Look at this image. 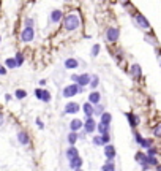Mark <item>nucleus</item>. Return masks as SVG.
I'll return each mask as SVG.
<instances>
[{"label": "nucleus", "instance_id": "nucleus-1", "mask_svg": "<svg viewBox=\"0 0 161 171\" xmlns=\"http://www.w3.org/2000/svg\"><path fill=\"white\" fill-rule=\"evenodd\" d=\"M79 24H81V19L76 14H68L63 19V27L66 28V30H70V32L76 30V28L79 27Z\"/></svg>", "mask_w": 161, "mask_h": 171}, {"label": "nucleus", "instance_id": "nucleus-2", "mask_svg": "<svg viewBox=\"0 0 161 171\" xmlns=\"http://www.w3.org/2000/svg\"><path fill=\"white\" fill-rule=\"evenodd\" d=\"M79 92H81V87H79V86L70 84V86H66V87L63 89V97H65V98H71V97H74V95H78Z\"/></svg>", "mask_w": 161, "mask_h": 171}, {"label": "nucleus", "instance_id": "nucleus-3", "mask_svg": "<svg viewBox=\"0 0 161 171\" xmlns=\"http://www.w3.org/2000/svg\"><path fill=\"white\" fill-rule=\"evenodd\" d=\"M33 36H35V33H33V28H28V27H25L24 30H22V33H21V40H22L24 43H28V41H32V40H33Z\"/></svg>", "mask_w": 161, "mask_h": 171}, {"label": "nucleus", "instance_id": "nucleus-4", "mask_svg": "<svg viewBox=\"0 0 161 171\" xmlns=\"http://www.w3.org/2000/svg\"><path fill=\"white\" fill-rule=\"evenodd\" d=\"M106 38H108V41H111V43H115V41L119 40V28H115V27H111V28H108Z\"/></svg>", "mask_w": 161, "mask_h": 171}, {"label": "nucleus", "instance_id": "nucleus-5", "mask_svg": "<svg viewBox=\"0 0 161 171\" xmlns=\"http://www.w3.org/2000/svg\"><path fill=\"white\" fill-rule=\"evenodd\" d=\"M90 79H92V76H90L89 73L79 74V78H78V82H76V86H79V87H85V86H89V84H90Z\"/></svg>", "mask_w": 161, "mask_h": 171}, {"label": "nucleus", "instance_id": "nucleus-6", "mask_svg": "<svg viewBox=\"0 0 161 171\" xmlns=\"http://www.w3.org/2000/svg\"><path fill=\"white\" fill-rule=\"evenodd\" d=\"M95 128H97V124H95V120H93V117H87V120H85V124H84V130H85V133H93L95 131Z\"/></svg>", "mask_w": 161, "mask_h": 171}, {"label": "nucleus", "instance_id": "nucleus-7", "mask_svg": "<svg viewBox=\"0 0 161 171\" xmlns=\"http://www.w3.org/2000/svg\"><path fill=\"white\" fill-rule=\"evenodd\" d=\"M104 155H106L108 162H112L114 157H115V149H114V146H111V144L104 146Z\"/></svg>", "mask_w": 161, "mask_h": 171}, {"label": "nucleus", "instance_id": "nucleus-8", "mask_svg": "<svg viewBox=\"0 0 161 171\" xmlns=\"http://www.w3.org/2000/svg\"><path fill=\"white\" fill-rule=\"evenodd\" d=\"M79 108H81V106H79L76 101H70V103L65 106V112H66V114H76V112L79 111Z\"/></svg>", "mask_w": 161, "mask_h": 171}, {"label": "nucleus", "instance_id": "nucleus-9", "mask_svg": "<svg viewBox=\"0 0 161 171\" xmlns=\"http://www.w3.org/2000/svg\"><path fill=\"white\" fill-rule=\"evenodd\" d=\"M100 98H101V95H100V92H92L90 95H89V103L92 104H100Z\"/></svg>", "mask_w": 161, "mask_h": 171}, {"label": "nucleus", "instance_id": "nucleus-10", "mask_svg": "<svg viewBox=\"0 0 161 171\" xmlns=\"http://www.w3.org/2000/svg\"><path fill=\"white\" fill-rule=\"evenodd\" d=\"M82 163H84V160H82L81 157H74L73 160H70V168H73V169H79V168L82 166Z\"/></svg>", "mask_w": 161, "mask_h": 171}, {"label": "nucleus", "instance_id": "nucleus-11", "mask_svg": "<svg viewBox=\"0 0 161 171\" xmlns=\"http://www.w3.org/2000/svg\"><path fill=\"white\" fill-rule=\"evenodd\" d=\"M78 66H79V62L76 60V59H66L65 60V68L74 70V68H78Z\"/></svg>", "mask_w": 161, "mask_h": 171}, {"label": "nucleus", "instance_id": "nucleus-12", "mask_svg": "<svg viewBox=\"0 0 161 171\" xmlns=\"http://www.w3.org/2000/svg\"><path fill=\"white\" fill-rule=\"evenodd\" d=\"M136 160L139 162L142 166H144V169L148 168V165H147V155H145V154H142V152H137V154H136Z\"/></svg>", "mask_w": 161, "mask_h": 171}, {"label": "nucleus", "instance_id": "nucleus-13", "mask_svg": "<svg viewBox=\"0 0 161 171\" xmlns=\"http://www.w3.org/2000/svg\"><path fill=\"white\" fill-rule=\"evenodd\" d=\"M82 111L85 114V117H92L93 116V106L87 101V103H84V106H82Z\"/></svg>", "mask_w": 161, "mask_h": 171}, {"label": "nucleus", "instance_id": "nucleus-14", "mask_svg": "<svg viewBox=\"0 0 161 171\" xmlns=\"http://www.w3.org/2000/svg\"><path fill=\"white\" fill-rule=\"evenodd\" d=\"M136 22L141 25V27H144V28H148L150 27V24H148V21L142 16V14H136Z\"/></svg>", "mask_w": 161, "mask_h": 171}, {"label": "nucleus", "instance_id": "nucleus-15", "mask_svg": "<svg viewBox=\"0 0 161 171\" xmlns=\"http://www.w3.org/2000/svg\"><path fill=\"white\" fill-rule=\"evenodd\" d=\"M82 125H84V124H82V120H79V119H74V120L70 122V128H71V131H74V133L78 131Z\"/></svg>", "mask_w": 161, "mask_h": 171}, {"label": "nucleus", "instance_id": "nucleus-16", "mask_svg": "<svg viewBox=\"0 0 161 171\" xmlns=\"http://www.w3.org/2000/svg\"><path fill=\"white\" fill-rule=\"evenodd\" d=\"M66 157H68V160H73L74 157H79V152H78V149H76L74 146L68 147V150H66Z\"/></svg>", "mask_w": 161, "mask_h": 171}, {"label": "nucleus", "instance_id": "nucleus-17", "mask_svg": "<svg viewBox=\"0 0 161 171\" xmlns=\"http://www.w3.org/2000/svg\"><path fill=\"white\" fill-rule=\"evenodd\" d=\"M51 21H52V22L62 21V10H54V11L51 13Z\"/></svg>", "mask_w": 161, "mask_h": 171}, {"label": "nucleus", "instance_id": "nucleus-18", "mask_svg": "<svg viewBox=\"0 0 161 171\" xmlns=\"http://www.w3.org/2000/svg\"><path fill=\"white\" fill-rule=\"evenodd\" d=\"M111 120H112V116H111L109 112H103V114H101V120H100V124H103V125H108V127H109Z\"/></svg>", "mask_w": 161, "mask_h": 171}, {"label": "nucleus", "instance_id": "nucleus-19", "mask_svg": "<svg viewBox=\"0 0 161 171\" xmlns=\"http://www.w3.org/2000/svg\"><path fill=\"white\" fill-rule=\"evenodd\" d=\"M126 117H128V120H130V125H131V127H136L137 124H139V117L134 116V114L128 112V114H126Z\"/></svg>", "mask_w": 161, "mask_h": 171}, {"label": "nucleus", "instance_id": "nucleus-20", "mask_svg": "<svg viewBox=\"0 0 161 171\" xmlns=\"http://www.w3.org/2000/svg\"><path fill=\"white\" fill-rule=\"evenodd\" d=\"M17 139H19L21 144H28V136H27V133H24V131L17 133Z\"/></svg>", "mask_w": 161, "mask_h": 171}, {"label": "nucleus", "instance_id": "nucleus-21", "mask_svg": "<svg viewBox=\"0 0 161 171\" xmlns=\"http://www.w3.org/2000/svg\"><path fill=\"white\" fill-rule=\"evenodd\" d=\"M97 130L100 135H109V127L108 125H103V124H98L97 125Z\"/></svg>", "mask_w": 161, "mask_h": 171}, {"label": "nucleus", "instance_id": "nucleus-22", "mask_svg": "<svg viewBox=\"0 0 161 171\" xmlns=\"http://www.w3.org/2000/svg\"><path fill=\"white\" fill-rule=\"evenodd\" d=\"M131 74L134 76V78H139V76H141V66L137 63H134L131 66Z\"/></svg>", "mask_w": 161, "mask_h": 171}, {"label": "nucleus", "instance_id": "nucleus-23", "mask_svg": "<svg viewBox=\"0 0 161 171\" xmlns=\"http://www.w3.org/2000/svg\"><path fill=\"white\" fill-rule=\"evenodd\" d=\"M78 138H79V135H78V133L71 131L70 135H68V142H70L71 146H74V144H76V141H78Z\"/></svg>", "mask_w": 161, "mask_h": 171}, {"label": "nucleus", "instance_id": "nucleus-24", "mask_svg": "<svg viewBox=\"0 0 161 171\" xmlns=\"http://www.w3.org/2000/svg\"><path fill=\"white\" fill-rule=\"evenodd\" d=\"M101 171H115V166H114V163H112V162H106V163L103 165Z\"/></svg>", "mask_w": 161, "mask_h": 171}, {"label": "nucleus", "instance_id": "nucleus-25", "mask_svg": "<svg viewBox=\"0 0 161 171\" xmlns=\"http://www.w3.org/2000/svg\"><path fill=\"white\" fill-rule=\"evenodd\" d=\"M103 112H104V108L101 106V104H95L93 106V114L95 116H101Z\"/></svg>", "mask_w": 161, "mask_h": 171}, {"label": "nucleus", "instance_id": "nucleus-26", "mask_svg": "<svg viewBox=\"0 0 161 171\" xmlns=\"http://www.w3.org/2000/svg\"><path fill=\"white\" fill-rule=\"evenodd\" d=\"M14 97H16V98H19V100H22V98H25V97H27V92H25V90H22V89H17V90L14 92Z\"/></svg>", "mask_w": 161, "mask_h": 171}, {"label": "nucleus", "instance_id": "nucleus-27", "mask_svg": "<svg viewBox=\"0 0 161 171\" xmlns=\"http://www.w3.org/2000/svg\"><path fill=\"white\" fill-rule=\"evenodd\" d=\"M98 82H100V79H98V76H92V79H90V87L92 89H95V87H97V86H98Z\"/></svg>", "mask_w": 161, "mask_h": 171}, {"label": "nucleus", "instance_id": "nucleus-28", "mask_svg": "<svg viewBox=\"0 0 161 171\" xmlns=\"http://www.w3.org/2000/svg\"><path fill=\"white\" fill-rule=\"evenodd\" d=\"M5 63H6L8 68H14V66H17V65H16V60L13 59V57H9V59H6V62H5Z\"/></svg>", "mask_w": 161, "mask_h": 171}, {"label": "nucleus", "instance_id": "nucleus-29", "mask_svg": "<svg viewBox=\"0 0 161 171\" xmlns=\"http://www.w3.org/2000/svg\"><path fill=\"white\" fill-rule=\"evenodd\" d=\"M93 144H95V146H104L101 135H98V136H95V138H93Z\"/></svg>", "mask_w": 161, "mask_h": 171}, {"label": "nucleus", "instance_id": "nucleus-30", "mask_svg": "<svg viewBox=\"0 0 161 171\" xmlns=\"http://www.w3.org/2000/svg\"><path fill=\"white\" fill-rule=\"evenodd\" d=\"M41 100L47 103V101H49V100H51V93H49V92H47V90H43V95H41Z\"/></svg>", "mask_w": 161, "mask_h": 171}, {"label": "nucleus", "instance_id": "nucleus-31", "mask_svg": "<svg viewBox=\"0 0 161 171\" xmlns=\"http://www.w3.org/2000/svg\"><path fill=\"white\" fill-rule=\"evenodd\" d=\"M141 146L144 147V149H150V147H152V141H150V139H142Z\"/></svg>", "mask_w": 161, "mask_h": 171}, {"label": "nucleus", "instance_id": "nucleus-32", "mask_svg": "<svg viewBox=\"0 0 161 171\" xmlns=\"http://www.w3.org/2000/svg\"><path fill=\"white\" fill-rule=\"evenodd\" d=\"M14 60H16V65H17V66H21V65H22V62H24L22 54H17V55L14 57Z\"/></svg>", "mask_w": 161, "mask_h": 171}, {"label": "nucleus", "instance_id": "nucleus-33", "mask_svg": "<svg viewBox=\"0 0 161 171\" xmlns=\"http://www.w3.org/2000/svg\"><path fill=\"white\" fill-rule=\"evenodd\" d=\"M98 52H100V44H93V48H92V55L97 57Z\"/></svg>", "mask_w": 161, "mask_h": 171}, {"label": "nucleus", "instance_id": "nucleus-34", "mask_svg": "<svg viewBox=\"0 0 161 171\" xmlns=\"http://www.w3.org/2000/svg\"><path fill=\"white\" fill-rule=\"evenodd\" d=\"M147 165H155V166H156V165H158V163H156V158H155V157H147Z\"/></svg>", "mask_w": 161, "mask_h": 171}, {"label": "nucleus", "instance_id": "nucleus-35", "mask_svg": "<svg viewBox=\"0 0 161 171\" xmlns=\"http://www.w3.org/2000/svg\"><path fill=\"white\" fill-rule=\"evenodd\" d=\"M156 155V149L155 147H150L148 152H147V157H155Z\"/></svg>", "mask_w": 161, "mask_h": 171}, {"label": "nucleus", "instance_id": "nucleus-36", "mask_svg": "<svg viewBox=\"0 0 161 171\" xmlns=\"http://www.w3.org/2000/svg\"><path fill=\"white\" fill-rule=\"evenodd\" d=\"M153 135H155V136H158V138H161V125L155 127V130H153Z\"/></svg>", "mask_w": 161, "mask_h": 171}, {"label": "nucleus", "instance_id": "nucleus-37", "mask_svg": "<svg viewBox=\"0 0 161 171\" xmlns=\"http://www.w3.org/2000/svg\"><path fill=\"white\" fill-rule=\"evenodd\" d=\"M41 95H43V90L41 89H35V97L41 100Z\"/></svg>", "mask_w": 161, "mask_h": 171}, {"label": "nucleus", "instance_id": "nucleus-38", "mask_svg": "<svg viewBox=\"0 0 161 171\" xmlns=\"http://www.w3.org/2000/svg\"><path fill=\"white\" fill-rule=\"evenodd\" d=\"M25 25H27L28 28H33V19H27V21H25Z\"/></svg>", "mask_w": 161, "mask_h": 171}, {"label": "nucleus", "instance_id": "nucleus-39", "mask_svg": "<svg viewBox=\"0 0 161 171\" xmlns=\"http://www.w3.org/2000/svg\"><path fill=\"white\" fill-rule=\"evenodd\" d=\"M142 139H144V138H142V136L139 135V133H136V141L139 142V144H141V142H142Z\"/></svg>", "mask_w": 161, "mask_h": 171}, {"label": "nucleus", "instance_id": "nucleus-40", "mask_svg": "<svg viewBox=\"0 0 161 171\" xmlns=\"http://www.w3.org/2000/svg\"><path fill=\"white\" fill-rule=\"evenodd\" d=\"M78 78H79V74H71V79H73V82H78Z\"/></svg>", "mask_w": 161, "mask_h": 171}, {"label": "nucleus", "instance_id": "nucleus-41", "mask_svg": "<svg viewBox=\"0 0 161 171\" xmlns=\"http://www.w3.org/2000/svg\"><path fill=\"white\" fill-rule=\"evenodd\" d=\"M0 74H6V70H5V66H2V65H0Z\"/></svg>", "mask_w": 161, "mask_h": 171}, {"label": "nucleus", "instance_id": "nucleus-42", "mask_svg": "<svg viewBox=\"0 0 161 171\" xmlns=\"http://www.w3.org/2000/svg\"><path fill=\"white\" fill-rule=\"evenodd\" d=\"M36 124H38V127H40V128H43V122L40 119H36Z\"/></svg>", "mask_w": 161, "mask_h": 171}, {"label": "nucleus", "instance_id": "nucleus-43", "mask_svg": "<svg viewBox=\"0 0 161 171\" xmlns=\"http://www.w3.org/2000/svg\"><path fill=\"white\" fill-rule=\"evenodd\" d=\"M5 100H6V101H8V100H11V95L6 93V95H5Z\"/></svg>", "mask_w": 161, "mask_h": 171}, {"label": "nucleus", "instance_id": "nucleus-44", "mask_svg": "<svg viewBox=\"0 0 161 171\" xmlns=\"http://www.w3.org/2000/svg\"><path fill=\"white\" fill-rule=\"evenodd\" d=\"M156 171H161V165H156Z\"/></svg>", "mask_w": 161, "mask_h": 171}, {"label": "nucleus", "instance_id": "nucleus-45", "mask_svg": "<svg viewBox=\"0 0 161 171\" xmlns=\"http://www.w3.org/2000/svg\"><path fill=\"white\" fill-rule=\"evenodd\" d=\"M2 124H3V117H2V116H0V125H2Z\"/></svg>", "mask_w": 161, "mask_h": 171}, {"label": "nucleus", "instance_id": "nucleus-46", "mask_svg": "<svg viewBox=\"0 0 161 171\" xmlns=\"http://www.w3.org/2000/svg\"><path fill=\"white\" fill-rule=\"evenodd\" d=\"M74 171H82V169H81V168H79V169H74Z\"/></svg>", "mask_w": 161, "mask_h": 171}]
</instances>
